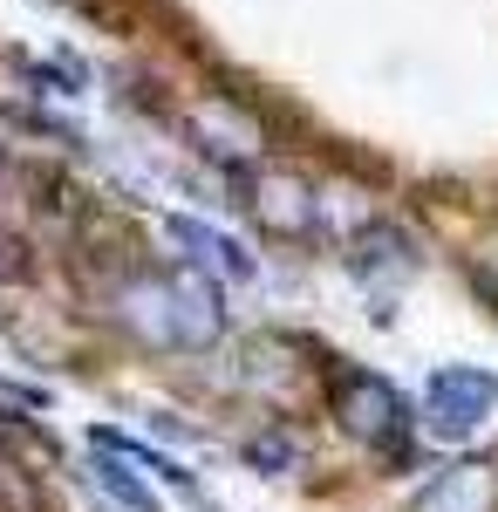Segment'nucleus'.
<instances>
[{
    "mask_svg": "<svg viewBox=\"0 0 498 512\" xmlns=\"http://www.w3.org/2000/svg\"><path fill=\"white\" fill-rule=\"evenodd\" d=\"M116 321L151 349H212L226 335V280H212L205 267L137 274L116 287Z\"/></svg>",
    "mask_w": 498,
    "mask_h": 512,
    "instance_id": "obj_1",
    "label": "nucleus"
},
{
    "mask_svg": "<svg viewBox=\"0 0 498 512\" xmlns=\"http://www.w3.org/2000/svg\"><path fill=\"white\" fill-rule=\"evenodd\" d=\"M328 410H335V424L342 437L355 444H369V451H403L410 444V403L403 390L376 376V369H335V383H328Z\"/></svg>",
    "mask_w": 498,
    "mask_h": 512,
    "instance_id": "obj_2",
    "label": "nucleus"
},
{
    "mask_svg": "<svg viewBox=\"0 0 498 512\" xmlns=\"http://www.w3.org/2000/svg\"><path fill=\"white\" fill-rule=\"evenodd\" d=\"M246 205H253L260 233H273V239H314L321 233V185H307L301 171H287V164L253 171L246 178Z\"/></svg>",
    "mask_w": 498,
    "mask_h": 512,
    "instance_id": "obj_3",
    "label": "nucleus"
},
{
    "mask_svg": "<svg viewBox=\"0 0 498 512\" xmlns=\"http://www.w3.org/2000/svg\"><path fill=\"white\" fill-rule=\"evenodd\" d=\"M423 410H430V431L437 437H471L498 410V376L492 369H471V362H451V369L430 376Z\"/></svg>",
    "mask_w": 498,
    "mask_h": 512,
    "instance_id": "obj_4",
    "label": "nucleus"
},
{
    "mask_svg": "<svg viewBox=\"0 0 498 512\" xmlns=\"http://www.w3.org/2000/svg\"><path fill=\"white\" fill-rule=\"evenodd\" d=\"M192 137L219 164H260V151H267V130L246 117L239 103H226V96H205L192 110Z\"/></svg>",
    "mask_w": 498,
    "mask_h": 512,
    "instance_id": "obj_5",
    "label": "nucleus"
},
{
    "mask_svg": "<svg viewBox=\"0 0 498 512\" xmlns=\"http://www.w3.org/2000/svg\"><path fill=\"white\" fill-rule=\"evenodd\" d=\"M164 233L178 239V246H185V260H192V267H205L212 280H253V274H260V260H253V253H246V246H239L232 233L205 226V219H185V212H171V219H164Z\"/></svg>",
    "mask_w": 498,
    "mask_h": 512,
    "instance_id": "obj_6",
    "label": "nucleus"
},
{
    "mask_svg": "<svg viewBox=\"0 0 498 512\" xmlns=\"http://www.w3.org/2000/svg\"><path fill=\"white\" fill-rule=\"evenodd\" d=\"M348 274L369 280V287H396V280L417 274V246H410V233H396L389 219H369L362 233L348 239Z\"/></svg>",
    "mask_w": 498,
    "mask_h": 512,
    "instance_id": "obj_7",
    "label": "nucleus"
},
{
    "mask_svg": "<svg viewBox=\"0 0 498 512\" xmlns=\"http://www.w3.org/2000/svg\"><path fill=\"white\" fill-rule=\"evenodd\" d=\"M492 506H498V472L478 465V458L444 465V472L410 499V512H492Z\"/></svg>",
    "mask_w": 498,
    "mask_h": 512,
    "instance_id": "obj_8",
    "label": "nucleus"
},
{
    "mask_svg": "<svg viewBox=\"0 0 498 512\" xmlns=\"http://www.w3.org/2000/svg\"><path fill=\"white\" fill-rule=\"evenodd\" d=\"M301 437L294 431H260V437H246V465L253 472H301Z\"/></svg>",
    "mask_w": 498,
    "mask_h": 512,
    "instance_id": "obj_9",
    "label": "nucleus"
},
{
    "mask_svg": "<svg viewBox=\"0 0 498 512\" xmlns=\"http://www.w3.org/2000/svg\"><path fill=\"white\" fill-rule=\"evenodd\" d=\"M96 478H103V492H110L123 512H157V506H151V492L137 485V472H123V465H103Z\"/></svg>",
    "mask_w": 498,
    "mask_h": 512,
    "instance_id": "obj_10",
    "label": "nucleus"
},
{
    "mask_svg": "<svg viewBox=\"0 0 498 512\" xmlns=\"http://www.w3.org/2000/svg\"><path fill=\"white\" fill-rule=\"evenodd\" d=\"M0 274H7V280H28V260H21V246H14V239H0Z\"/></svg>",
    "mask_w": 498,
    "mask_h": 512,
    "instance_id": "obj_11",
    "label": "nucleus"
},
{
    "mask_svg": "<svg viewBox=\"0 0 498 512\" xmlns=\"http://www.w3.org/2000/svg\"><path fill=\"white\" fill-rule=\"evenodd\" d=\"M62 7H82V0H62Z\"/></svg>",
    "mask_w": 498,
    "mask_h": 512,
    "instance_id": "obj_12",
    "label": "nucleus"
}]
</instances>
